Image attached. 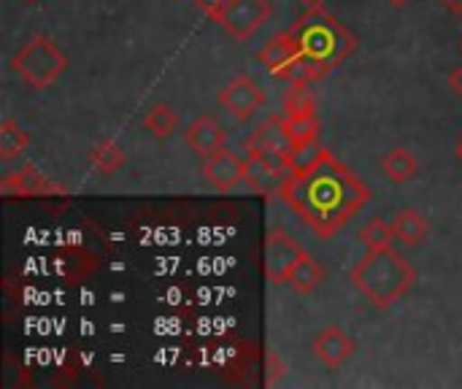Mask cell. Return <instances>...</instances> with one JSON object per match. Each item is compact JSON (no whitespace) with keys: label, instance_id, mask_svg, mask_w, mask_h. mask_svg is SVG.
<instances>
[{"label":"cell","instance_id":"obj_14","mask_svg":"<svg viewBox=\"0 0 462 389\" xmlns=\"http://www.w3.org/2000/svg\"><path fill=\"white\" fill-rule=\"evenodd\" d=\"M355 349H357L355 338L346 336L341 328H325L314 338V355L330 371H338L341 366H346V360L355 355Z\"/></svg>","mask_w":462,"mask_h":389},{"label":"cell","instance_id":"obj_8","mask_svg":"<svg viewBox=\"0 0 462 389\" xmlns=\"http://www.w3.org/2000/svg\"><path fill=\"white\" fill-rule=\"evenodd\" d=\"M217 100L230 114V119L244 125L265 106V89L254 76H238L225 89H219Z\"/></svg>","mask_w":462,"mask_h":389},{"label":"cell","instance_id":"obj_31","mask_svg":"<svg viewBox=\"0 0 462 389\" xmlns=\"http://www.w3.org/2000/svg\"><path fill=\"white\" fill-rule=\"evenodd\" d=\"M457 157H460V162H462V141L457 144Z\"/></svg>","mask_w":462,"mask_h":389},{"label":"cell","instance_id":"obj_18","mask_svg":"<svg viewBox=\"0 0 462 389\" xmlns=\"http://www.w3.org/2000/svg\"><path fill=\"white\" fill-rule=\"evenodd\" d=\"M325 268H322V263L319 260H314L309 252L298 260V265L292 268V273H290V284H292V290L298 292V295H311V292H317L319 290V284L325 282Z\"/></svg>","mask_w":462,"mask_h":389},{"label":"cell","instance_id":"obj_27","mask_svg":"<svg viewBox=\"0 0 462 389\" xmlns=\"http://www.w3.org/2000/svg\"><path fill=\"white\" fill-rule=\"evenodd\" d=\"M192 3H195V5H200L206 14H211V11H214V8H219L225 0H192Z\"/></svg>","mask_w":462,"mask_h":389},{"label":"cell","instance_id":"obj_26","mask_svg":"<svg viewBox=\"0 0 462 389\" xmlns=\"http://www.w3.org/2000/svg\"><path fill=\"white\" fill-rule=\"evenodd\" d=\"M449 87L462 97V65H457V68L449 73Z\"/></svg>","mask_w":462,"mask_h":389},{"label":"cell","instance_id":"obj_1","mask_svg":"<svg viewBox=\"0 0 462 389\" xmlns=\"http://www.w3.org/2000/svg\"><path fill=\"white\" fill-rule=\"evenodd\" d=\"M371 187L328 152V157L311 171L290 173L279 198L319 238H333L371 200Z\"/></svg>","mask_w":462,"mask_h":389},{"label":"cell","instance_id":"obj_30","mask_svg":"<svg viewBox=\"0 0 462 389\" xmlns=\"http://www.w3.org/2000/svg\"><path fill=\"white\" fill-rule=\"evenodd\" d=\"M384 3H390V5H398V8H401V5H406L409 0H384Z\"/></svg>","mask_w":462,"mask_h":389},{"label":"cell","instance_id":"obj_33","mask_svg":"<svg viewBox=\"0 0 462 389\" xmlns=\"http://www.w3.org/2000/svg\"><path fill=\"white\" fill-rule=\"evenodd\" d=\"M460 49H462V38H460Z\"/></svg>","mask_w":462,"mask_h":389},{"label":"cell","instance_id":"obj_17","mask_svg":"<svg viewBox=\"0 0 462 389\" xmlns=\"http://www.w3.org/2000/svg\"><path fill=\"white\" fill-rule=\"evenodd\" d=\"M382 173H384L393 184H406V181H411V179L420 173V162H417V157H414L409 149L395 146V149H390V152L382 157Z\"/></svg>","mask_w":462,"mask_h":389},{"label":"cell","instance_id":"obj_20","mask_svg":"<svg viewBox=\"0 0 462 389\" xmlns=\"http://www.w3.org/2000/svg\"><path fill=\"white\" fill-rule=\"evenodd\" d=\"M143 127L157 138L165 141L168 135H173L179 130V114L173 111V106L168 103H152L149 111L143 114Z\"/></svg>","mask_w":462,"mask_h":389},{"label":"cell","instance_id":"obj_24","mask_svg":"<svg viewBox=\"0 0 462 389\" xmlns=\"http://www.w3.org/2000/svg\"><path fill=\"white\" fill-rule=\"evenodd\" d=\"M287 127H290V135H292L295 144L317 141L319 138V119H317V114H311V116H295V119L287 116Z\"/></svg>","mask_w":462,"mask_h":389},{"label":"cell","instance_id":"obj_2","mask_svg":"<svg viewBox=\"0 0 462 389\" xmlns=\"http://www.w3.org/2000/svg\"><path fill=\"white\" fill-rule=\"evenodd\" d=\"M290 30L300 49L306 81L330 76L357 49L355 32L325 8H306V14H300Z\"/></svg>","mask_w":462,"mask_h":389},{"label":"cell","instance_id":"obj_13","mask_svg":"<svg viewBox=\"0 0 462 389\" xmlns=\"http://www.w3.org/2000/svg\"><path fill=\"white\" fill-rule=\"evenodd\" d=\"M184 141H187V146H189L198 157L206 160L208 154L219 152V149L227 144V133H225V127H222L211 114H200V116H195V119L187 125Z\"/></svg>","mask_w":462,"mask_h":389},{"label":"cell","instance_id":"obj_21","mask_svg":"<svg viewBox=\"0 0 462 389\" xmlns=\"http://www.w3.org/2000/svg\"><path fill=\"white\" fill-rule=\"evenodd\" d=\"M328 157V149L319 146V138L317 141H303V144H295L292 152L284 157L290 173H306L311 171L314 165H319L322 160Z\"/></svg>","mask_w":462,"mask_h":389},{"label":"cell","instance_id":"obj_11","mask_svg":"<svg viewBox=\"0 0 462 389\" xmlns=\"http://www.w3.org/2000/svg\"><path fill=\"white\" fill-rule=\"evenodd\" d=\"M203 176L217 192H233L246 179V160H241L227 146H222L219 152L206 157Z\"/></svg>","mask_w":462,"mask_h":389},{"label":"cell","instance_id":"obj_32","mask_svg":"<svg viewBox=\"0 0 462 389\" xmlns=\"http://www.w3.org/2000/svg\"><path fill=\"white\" fill-rule=\"evenodd\" d=\"M22 3H38V0H22Z\"/></svg>","mask_w":462,"mask_h":389},{"label":"cell","instance_id":"obj_22","mask_svg":"<svg viewBox=\"0 0 462 389\" xmlns=\"http://www.w3.org/2000/svg\"><path fill=\"white\" fill-rule=\"evenodd\" d=\"M30 146V133L16 125L14 119H3L0 122V157L3 160H14L19 154H24Z\"/></svg>","mask_w":462,"mask_h":389},{"label":"cell","instance_id":"obj_6","mask_svg":"<svg viewBox=\"0 0 462 389\" xmlns=\"http://www.w3.org/2000/svg\"><path fill=\"white\" fill-rule=\"evenodd\" d=\"M306 255V249L282 227H271L265 233V276L271 284L282 287V284H290V273L292 268L298 265V260Z\"/></svg>","mask_w":462,"mask_h":389},{"label":"cell","instance_id":"obj_7","mask_svg":"<svg viewBox=\"0 0 462 389\" xmlns=\"http://www.w3.org/2000/svg\"><path fill=\"white\" fill-rule=\"evenodd\" d=\"M257 60L268 68V73L273 79H284V81H300L303 79V62H300V49L295 43L292 30L276 32L260 51ZM306 81V79H303Z\"/></svg>","mask_w":462,"mask_h":389},{"label":"cell","instance_id":"obj_5","mask_svg":"<svg viewBox=\"0 0 462 389\" xmlns=\"http://www.w3.org/2000/svg\"><path fill=\"white\" fill-rule=\"evenodd\" d=\"M273 14L268 0H225L208 16L236 41H249Z\"/></svg>","mask_w":462,"mask_h":389},{"label":"cell","instance_id":"obj_4","mask_svg":"<svg viewBox=\"0 0 462 389\" xmlns=\"http://www.w3.org/2000/svg\"><path fill=\"white\" fill-rule=\"evenodd\" d=\"M14 73L32 89H49L68 70V57L54 38L35 32L11 54Z\"/></svg>","mask_w":462,"mask_h":389},{"label":"cell","instance_id":"obj_15","mask_svg":"<svg viewBox=\"0 0 462 389\" xmlns=\"http://www.w3.org/2000/svg\"><path fill=\"white\" fill-rule=\"evenodd\" d=\"M393 233H395V241H401L403 246L414 249V246H420L428 238L430 225H428L425 214H420L417 208H406V211H401L393 219Z\"/></svg>","mask_w":462,"mask_h":389},{"label":"cell","instance_id":"obj_25","mask_svg":"<svg viewBox=\"0 0 462 389\" xmlns=\"http://www.w3.org/2000/svg\"><path fill=\"white\" fill-rule=\"evenodd\" d=\"M268 384H276L279 382V376H284V363L279 366V357L276 355H268Z\"/></svg>","mask_w":462,"mask_h":389},{"label":"cell","instance_id":"obj_9","mask_svg":"<svg viewBox=\"0 0 462 389\" xmlns=\"http://www.w3.org/2000/svg\"><path fill=\"white\" fill-rule=\"evenodd\" d=\"M246 181L252 184L254 192L271 198V195H282V187L290 176V168L284 162V157L276 154H265L257 149H246Z\"/></svg>","mask_w":462,"mask_h":389},{"label":"cell","instance_id":"obj_29","mask_svg":"<svg viewBox=\"0 0 462 389\" xmlns=\"http://www.w3.org/2000/svg\"><path fill=\"white\" fill-rule=\"evenodd\" d=\"M298 3H303L306 8H325L328 0H298Z\"/></svg>","mask_w":462,"mask_h":389},{"label":"cell","instance_id":"obj_16","mask_svg":"<svg viewBox=\"0 0 462 389\" xmlns=\"http://www.w3.org/2000/svg\"><path fill=\"white\" fill-rule=\"evenodd\" d=\"M125 162H127V154L114 138H103L89 149V168L100 176H114Z\"/></svg>","mask_w":462,"mask_h":389},{"label":"cell","instance_id":"obj_10","mask_svg":"<svg viewBox=\"0 0 462 389\" xmlns=\"http://www.w3.org/2000/svg\"><path fill=\"white\" fill-rule=\"evenodd\" d=\"M0 192L5 198H51V195H65V187L54 184L35 165H22L19 171H11L0 181Z\"/></svg>","mask_w":462,"mask_h":389},{"label":"cell","instance_id":"obj_28","mask_svg":"<svg viewBox=\"0 0 462 389\" xmlns=\"http://www.w3.org/2000/svg\"><path fill=\"white\" fill-rule=\"evenodd\" d=\"M444 5H447V11H452L455 16H460L462 14V0H441Z\"/></svg>","mask_w":462,"mask_h":389},{"label":"cell","instance_id":"obj_12","mask_svg":"<svg viewBox=\"0 0 462 389\" xmlns=\"http://www.w3.org/2000/svg\"><path fill=\"white\" fill-rule=\"evenodd\" d=\"M295 141L290 135V127H287V116L284 114H273L268 116L246 141V149H257V152H265V154H276V157H287L292 152Z\"/></svg>","mask_w":462,"mask_h":389},{"label":"cell","instance_id":"obj_23","mask_svg":"<svg viewBox=\"0 0 462 389\" xmlns=\"http://www.w3.org/2000/svg\"><path fill=\"white\" fill-rule=\"evenodd\" d=\"M357 238L365 249H387L393 246L395 233H393V225H387L384 219H371L368 225L360 227Z\"/></svg>","mask_w":462,"mask_h":389},{"label":"cell","instance_id":"obj_19","mask_svg":"<svg viewBox=\"0 0 462 389\" xmlns=\"http://www.w3.org/2000/svg\"><path fill=\"white\" fill-rule=\"evenodd\" d=\"M311 81H290V89L284 95V116H311L317 114V97L309 87Z\"/></svg>","mask_w":462,"mask_h":389},{"label":"cell","instance_id":"obj_3","mask_svg":"<svg viewBox=\"0 0 462 389\" xmlns=\"http://www.w3.org/2000/svg\"><path fill=\"white\" fill-rule=\"evenodd\" d=\"M349 282L379 311L393 309L417 284V268L393 246L368 249V255L349 271Z\"/></svg>","mask_w":462,"mask_h":389}]
</instances>
